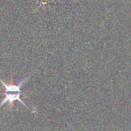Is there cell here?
Segmentation results:
<instances>
[{
  "mask_svg": "<svg viewBox=\"0 0 131 131\" xmlns=\"http://www.w3.org/2000/svg\"><path fill=\"white\" fill-rule=\"evenodd\" d=\"M33 73L29 74L27 78L23 79L18 85L11 84V83H5V81L0 79V84L3 85L4 88H5V98L0 103V107H2L5 104H8L10 105V109H11L13 107V104H14V101H19L21 104H23V106H25L26 108H28L29 110V107L27 106L26 104L24 103V101H23L21 97V94H23V91L21 90V88L23 86V84L28 80V79H29V77Z\"/></svg>",
  "mask_w": 131,
  "mask_h": 131,
  "instance_id": "1",
  "label": "cell"
}]
</instances>
